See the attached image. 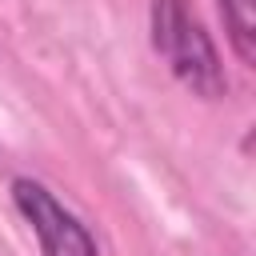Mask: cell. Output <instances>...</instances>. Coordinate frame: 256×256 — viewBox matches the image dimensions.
Returning a JSON list of instances; mask_svg holds the SVG:
<instances>
[{
    "mask_svg": "<svg viewBox=\"0 0 256 256\" xmlns=\"http://www.w3.org/2000/svg\"><path fill=\"white\" fill-rule=\"evenodd\" d=\"M152 28V48L168 64V72L200 100H220L228 96V76L220 64V52L204 24L192 16L188 0H152L148 12Z\"/></svg>",
    "mask_w": 256,
    "mask_h": 256,
    "instance_id": "obj_1",
    "label": "cell"
},
{
    "mask_svg": "<svg viewBox=\"0 0 256 256\" xmlns=\"http://www.w3.org/2000/svg\"><path fill=\"white\" fill-rule=\"evenodd\" d=\"M12 204L24 216V224L32 228L36 244L44 256H100L92 232L32 176H16L12 180Z\"/></svg>",
    "mask_w": 256,
    "mask_h": 256,
    "instance_id": "obj_2",
    "label": "cell"
},
{
    "mask_svg": "<svg viewBox=\"0 0 256 256\" xmlns=\"http://www.w3.org/2000/svg\"><path fill=\"white\" fill-rule=\"evenodd\" d=\"M228 44L240 64H256V0H216Z\"/></svg>",
    "mask_w": 256,
    "mask_h": 256,
    "instance_id": "obj_3",
    "label": "cell"
}]
</instances>
